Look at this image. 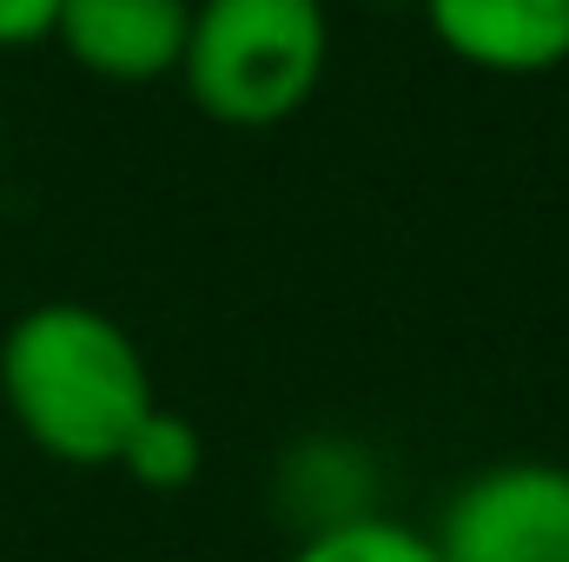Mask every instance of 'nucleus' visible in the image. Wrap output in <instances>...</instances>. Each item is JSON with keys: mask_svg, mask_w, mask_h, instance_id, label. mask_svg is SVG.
I'll return each mask as SVG.
<instances>
[{"mask_svg": "<svg viewBox=\"0 0 569 562\" xmlns=\"http://www.w3.org/2000/svg\"><path fill=\"white\" fill-rule=\"evenodd\" d=\"M325 60V0H192L179 80L219 127H279L318 93Z\"/></svg>", "mask_w": 569, "mask_h": 562, "instance_id": "2", "label": "nucleus"}, {"mask_svg": "<svg viewBox=\"0 0 569 562\" xmlns=\"http://www.w3.org/2000/svg\"><path fill=\"white\" fill-rule=\"evenodd\" d=\"M60 0H0V47H40L53 40Z\"/></svg>", "mask_w": 569, "mask_h": 562, "instance_id": "8", "label": "nucleus"}, {"mask_svg": "<svg viewBox=\"0 0 569 562\" xmlns=\"http://www.w3.org/2000/svg\"><path fill=\"white\" fill-rule=\"evenodd\" d=\"M284 562H437V550H430V530H411L398 516L365 510L351 523H331V530L298 536L284 550Z\"/></svg>", "mask_w": 569, "mask_h": 562, "instance_id": "7", "label": "nucleus"}, {"mask_svg": "<svg viewBox=\"0 0 569 562\" xmlns=\"http://www.w3.org/2000/svg\"><path fill=\"white\" fill-rule=\"evenodd\" d=\"M192 33V0H60L53 40L73 67L113 87H146L179 73Z\"/></svg>", "mask_w": 569, "mask_h": 562, "instance_id": "4", "label": "nucleus"}, {"mask_svg": "<svg viewBox=\"0 0 569 562\" xmlns=\"http://www.w3.org/2000/svg\"><path fill=\"white\" fill-rule=\"evenodd\" d=\"M113 470H127V476H133L140 490H152V496H179V490H192L199 470H206V436H199V423L186 418V411L152 404V418L127 436V450H120Z\"/></svg>", "mask_w": 569, "mask_h": 562, "instance_id": "6", "label": "nucleus"}, {"mask_svg": "<svg viewBox=\"0 0 569 562\" xmlns=\"http://www.w3.org/2000/svg\"><path fill=\"white\" fill-rule=\"evenodd\" d=\"M0 404L13 430L73 470H113L152 418V364L120 318L80 298L27 304L0 338Z\"/></svg>", "mask_w": 569, "mask_h": 562, "instance_id": "1", "label": "nucleus"}, {"mask_svg": "<svg viewBox=\"0 0 569 562\" xmlns=\"http://www.w3.org/2000/svg\"><path fill=\"white\" fill-rule=\"evenodd\" d=\"M425 20L477 73H550L569 60V0H425Z\"/></svg>", "mask_w": 569, "mask_h": 562, "instance_id": "5", "label": "nucleus"}, {"mask_svg": "<svg viewBox=\"0 0 569 562\" xmlns=\"http://www.w3.org/2000/svg\"><path fill=\"white\" fill-rule=\"evenodd\" d=\"M437 562H569V463L503 456L470 470L430 530Z\"/></svg>", "mask_w": 569, "mask_h": 562, "instance_id": "3", "label": "nucleus"}]
</instances>
